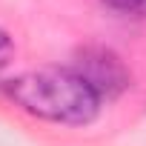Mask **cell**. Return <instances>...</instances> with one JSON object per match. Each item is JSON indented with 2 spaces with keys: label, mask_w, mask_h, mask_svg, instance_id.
<instances>
[{
  "label": "cell",
  "mask_w": 146,
  "mask_h": 146,
  "mask_svg": "<svg viewBox=\"0 0 146 146\" xmlns=\"http://www.w3.org/2000/svg\"><path fill=\"white\" fill-rule=\"evenodd\" d=\"M9 98L35 117L52 123L83 126L100 112L95 89L72 69H37L6 83Z\"/></svg>",
  "instance_id": "6da1fadb"
},
{
  "label": "cell",
  "mask_w": 146,
  "mask_h": 146,
  "mask_svg": "<svg viewBox=\"0 0 146 146\" xmlns=\"http://www.w3.org/2000/svg\"><path fill=\"white\" fill-rule=\"evenodd\" d=\"M72 72L95 89V95L103 98H117L126 86H129V72L120 63V57L109 49H83L72 66Z\"/></svg>",
  "instance_id": "7a4b0ae2"
},
{
  "label": "cell",
  "mask_w": 146,
  "mask_h": 146,
  "mask_svg": "<svg viewBox=\"0 0 146 146\" xmlns=\"http://www.w3.org/2000/svg\"><path fill=\"white\" fill-rule=\"evenodd\" d=\"M100 3L123 17H146V0H100Z\"/></svg>",
  "instance_id": "3957f363"
},
{
  "label": "cell",
  "mask_w": 146,
  "mask_h": 146,
  "mask_svg": "<svg viewBox=\"0 0 146 146\" xmlns=\"http://www.w3.org/2000/svg\"><path fill=\"white\" fill-rule=\"evenodd\" d=\"M12 60V40H9V35L0 29V72L6 69V63Z\"/></svg>",
  "instance_id": "277c9868"
}]
</instances>
